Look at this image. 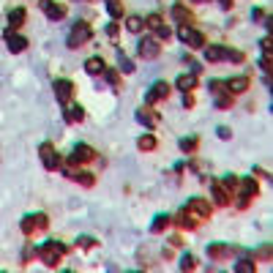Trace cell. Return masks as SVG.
Listing matches in <instances>:
<instances>
[{
    "label": "cell",
    "mask_w": 273,
    "mask_h": 273,
    "mask_svg": "<svg viewBox=\"0 0 273 273\" xmlns=\"http://www.w3.org/2000/svg\"><path fill=\"white\" fill-rule=\"evenodd\" d=\"M68 249H66V243H60V241H46L38 246V260L46 265V268H57L60 265V257L66 254Z\"/></svg>",
    "instance_id": "6da1fadb"
},
{
    "label": "cell",
    "mask_w": 273,
    "mask_h": 273,
    "mask_svg": "<svg viewBox=\"0 0 273 273\" xmlns=\"http://www.w3.org/2000/svg\"><path fill=\"white\" fill-rule=\"evenodd\" d=\"M90 36H93V27L88 25V22H74L71 25V33H68V38H66V46L68 49H79L82 44H88L90 41Z\"/></svg>",
    "instance_id": "7a4b0ae2"
},
{
    "label": "cell",
    "mask_w": 273,
    "mask_h": 273,
    "mask_svg": "<svg viewBox=\"0 0 273 273\" xmlns=\"http://www.w3.org/2000/svg\"><path fill=\"white\" fill-rule=\"evenodd\" d=\"M205 60L211 63H222V60H230V63H243V52H235L230 46H222V44H213L205 49Z\"/></svg>",
    "instance_id": "3957f363"
},
{
    "label": "cell",
    "mask_w": 273,
    "mask_h": 273,
    "mask_svg": "<svg viewBox=\"0 0 273 273\" xmlns=\"http://www.w3.org/2000/svg\"><path fill=\"white\" fill-rule=\"evenodd\" d=\"M183 211L189 213V216H194L197 222H205V219H211V213H213V205L208 200H202V197H191V200H186V205H183Z\"/></svg>",
    "instance_id": "277c9868"
},
{
    "label": "cell",
    "mask_w": 273,
    "mask_h": 273,
    "mask_svg": "<svg viewBox=\"0 0 273 273\" xmlns=\"http://www.w3.org/2000/svg\"><path fill=\"white\" fill-rule=\"evenodd\" d=\"M257 191H260V186L254 178H241L238 181V208H249V202H252V197H257Z\"/></svg>",
    "instance_id": "5b68a950"
},
{
    "label": "cell",
    "mask_w": 273,
    "mask_h": 273,
    "mask_svg": "<svg viewBox=\"0 0 273 273\" xmlns=\"http://www.w3.org/2000/svg\"><path fill=\"white\" fill-rule=\"evenodd\" d=\"M46 227H49V216H46V213H27L19 222V230L25 232V235H33V232L46 230Z\"/></svg>",
    "instance_id": "8992f818"
},
{
    "label": "cell",
    "mask_w": 273,
    "mask_h": 273,
    "mask_svg": "<svg viewBox=\"0 0 273 273\" xmlns=\"http://www.w3.org/2000/svg\"><path fill=\"white\" fill-rule=\"evenodd\" d=\"M38 156H41V164H44L49 172H55V170H60V167H63V161H60V156H57V150L52 148L49 142H41V145H38Z\"/></svg>",
    "instance_id": "52a82bcc"
},
{
    "label": "cell",
    "mask_w": 273,
    "mask_h": 273,
    "mask_svg": "<svg viewBox=\"0 0 273 273\" xmlns=\"http://www.w3.org/2000/svg\"><path fill=\"white\" fill-rule=\"evenodd\" d=\"M178 38L186 44V46H194V49H200V46H205V36H202L197 27L186 25V27H178Z\"/></svg>",
    "instance_id": "ba28073f"
},
{
    "label": "cell",
    "mask_w": 273,
    "mask_h": 273,
    "mask_svg": "<svg viewBox=\"0 0 273 273\" xmlns=\"http://www.w3.org/2000/svg\"><path fill=\"white\" fill-rule=\"evenodd\" d=\"M93 159H96V150H93L90 145L79 142V145H74L71 156H68V164H88Z\"/></svg>",
    "instance_id": "9c48e42d"
},
{
    "label": "cell",
    "mask_w": 273,
    "mask_h": 273,
    "mask_svg": "<svg viewBox=\"0 0 273 273\" xmlns=\"http://www.w3.org/2000/svg\"><path fill=\"white\" fill-rule=\"evenodd\" d=\"M38 8H41L52 22H60L63 16L68 14V8H66V5H63V3H55V0H38Z\"/></svg>",
    "instance_id": "30bf717a"
},
{
    "label": "cell",
    "mask_w": 273,
    "mask_h": 273,
    "mask_svg": "<svg viewBox=\"0 0 273 273\" xmlns=\"http://www.w3.org/2000/svg\"><path fill=\"white\" fill-rule=\"evenodd\" d=\"M167 96H170V82L159 79V82H153V85H150V90L145 93V101H148V107H150V104H156V101H164Z\"/></svg>",
    "instance_id": "8fae6325"
},
{
    "label": "cell",
    "mask_w": 273,
    "mask_h": 273,
    "mask_svg": "<svg viewBox=\"0 0 273 273\" xmlns=\"http://www.w3.org/2000/svg\"><path fill=\"white\" fill-rule=\"evenodd\" d=\"M52 88H55V96H57V101H60V104L71 101V96H74V82H71V79H55Z\"/></svg>",
    "instance_id": "7c38bea8"
},
{
    "label": "cell",
    "mask_w": 273,
    "mask_h": 273,
    "mask_svg": "<svg viewBox=\"0 0 273 273\" xmlns=\"http://www.w3.org/2000/svg\"><path fill=\"white\" fill-rule=\"evenodd\" d=\"M159 41H156L153 36H148V38H142L139 41V57H145V60H153V57H159Z\"/></svg>",
    "instance_id": "4fadbf2b"
},
{
    "label": "cell",
    "mask_w": 273,
    "mask_h": 273,
    "mask_svg": "<svg viewBox=\"0 0 273 273\" xmlns=\"http://www.w3.org/2000/svg\"><path fill=\"white\" fill-rule=\"evenodd\" d=\"M5 46H8L11 52H25L27 49V38L25 36H19V33H14V30H5Z\"/></svg>",
    "instance_id": "5bb4252c"
},
{
    "label": "cell",
    "mask_w": 273,
    "mask_h": 273,
    "mask_svg": "<svg viewBox=\"0 0 273 273\" xmlns=\"http://www.w3.org/2000/svg\"><path fill=\"white\" fill-rule=\"evenodd\" d=\"M172 19H175L181 27H186V25L194 22V14H191V8H186L183 3H175V5H172Z\"/></svg>",
    "instance_id": "9a60e30c"
},
{
    "label": "cell",
    "mask_w": 273,
    "mask_h": 273,
    "mask_svg": "<svg viewBox=\"0 0 273 273\" xmlns=\"http://www.w3.org/2000/svg\"><path fill=\"white\" fill-rule=\"evenodd\" d=\"M205 252H208V257H211V260H227V257L235 254V249L227 246V243H211Z\"/></svg>",
    "instance_id": "2e32d148"
},
{
    "label": "cell",
    "mask_w": 273,
    "mask_h": 273,
    "mask_svg": "<svg viewBox=\"0 0 273 273\" xmlns=\"http://www.w3.org/2000/svg\"><path fill=\"white\" fill-rule=\"evenodd\" d=\"M224 85H227L230 96H238V93H246L249 90L252 79H249V77H232V79H224Z\"/></svg>",
    "instance_id": "e0dca14e"
},
{
    "label": "cell",
    "mask_w": 273,
    "mask_h": 273,
    "mask_svg": "<svg viewBox=\"0 0 273 273\" xmlns=\"http://www.w3.org/2000/svg\"><path fill=\"white\" fill-rule=\"evenodd\" d=\"M137 120H139L142 126H148V129H156V126H159V112H153V109L142 107V109H137Z\"/></svg>",
    "instance_id": "ac0fdd59"
},
{
    "label": "cell",
    "mask_w": 273,
    "mask_h": 273,
    "mask_svg": "<svg viewBox=\"0 0 273 273\" xmlns=\"http://www.w3.org/2000/svg\"><path fill=\"white\" fill-rule=\"evenodd\" d=\"M197 82H200V79H197V74H181V77L175 79V88L183 90V93H191V90L197 88Z\"/></svg>",
    "instance_id": "d6986e66"
},
{
    "label": "cell",
    "mask_w": 273,
    "mask_h": 273,
    "mask_svg": "<svg viewBox=\"0 0 273 273\" xmlns=\"http://www.w3.org/2000/svg\"><path fill=\"white\" fill-rule=\"evenodd\" d=\"M104 57H98V55H93V57H88L85 60V71L90 74V77H98V74H104Z\"/></svg>",
    "instance_id": "ffe728a7"
},
{
    "label": "cell",
    "mask_w": 273,
    "mask_h": 273,
    "mask_svg": "<svg viewBox=\"0 0 273 273\" xmlns=\"http://www.w3.org/2000/svg\"><path fill=\"white\" fill-rule=\"evenodd\" d=\"M211 194H213V202H216V205H230V194L224 191V186L219 181L211 183Z\"/></svg>",
    "instance_id": "44dd1931"
},
{
    "label": "cell",
    "mask_w": 273,
    "mask_h": 273,
    "mask_svg": "<svg viewBox=\"0 0 273 273\" xmlns=\"http://www.w3.org/2000/svg\"><path fill=\"white\" fill-rule=\"evenodd\" d=\"M172 222H178V227H181V230H197V227H200V222H197L194 216H189L186 211H181L178 216H172Z\"/></svg>",
    "instance_id": "7402d4cb"
},
{
    "label": "cell",
    "mask_w": 273,
    "mask_h": 273,
    "mask_svg": "<svg viewBox=\"0 0 273 273\" xmlns=\"http://www.w3.org/2000/svg\"><path fill=\"white\" fill-rule=\"evenodd\" d=\"M66 120L68 123H82L85 120V109L79 104H66Z\"/></svg>",
    "instance_id": "603a6c76"
},
{
    "label": "cell",
    "mask_w": 273,
    "mask_h": 273,
    "mask_svg": "<svg viewBox=\"0 0 273 273\" xmlns=\"http://www.w3.org/2000/svg\"><path fill=\"white\" fill-rule=\"evenodd\" d=\"M170 224H172V216H170V213H159V216L153 219V224H150V232H164Z\"/></svg>",
    "instance_id": "cb8c5ba5"
},
{
    "label": "cell",
    "mask_w": 273,
    "mask_h": 273,
    "mask_svg": "<svg viewBox=\"0 0 273 273\" xmlns=\"http://www.w3.org/2000/svg\"><path fill=\"white\" fill-rule=\"evenodd\" d=\"M197 257L191 252H186V254H181V273H194L197 271Z\"/></svg>",
    "instance_id": "d4e9b609"
},
{
    "label": "cell",
    "mask_w": 273,
    "mask_h": 273,
    "mask_svg": "<svg viewBox=\"0 0 273 273\" xmlns=\"http://www.w3.org/2000/svg\"><path fill=\"white\" fill-rule=\"evenodd\" d=\"M25 8H11L8 11V27H22V22H25Z\"/></svg>",
    "instance_id": "484cf974"
},
{
    "label": "cell",
    "mask_w": 273,
    "mask_h": 273,
    "mask_svg": "<svg viewBox=\"0 0 273 273\" xmlns=\"http://www.w3.org/2000/svg\"><path fill=\"white\" fill-rule=\"evenodd\" d=\"M235 273H257V263L249 260V257L238 260V263H235Z\"/></svg>",
    "instance_id": "4316f807"
},
{
    "label": "cell",
    "mask_w": 273,
    "mask_h": 273,
    "mask_svg": "<svg viewBox=\"0 0 273 273\" xmlns=\"http://www.w3.org/2000/svg\"><path fill=\"white\" fill-rule=\"evenodd\" d=\"M118 71L120 74H134V60L126 57L123 52H118Z\"/></svg>",
    "instance_id": "83f0119b"
},
{
    "label": "cell",
    "mask_w": 273,
    "mask_h": 273,
    "mask_svg": "<svg viewBox=\"0 0 273 273\" xmlns=\"http://www.w3.org/2000/svg\"><path fill=\"white\" fill-rule=\"evenodd\" d=\"M142 27H145L142 16H126V30H129V33H139Z\"/></svg>",
    "instance_id": "f1b7e54d"
},
{
    "label": "cell",
    "mask_w": 273,
    "mask_h": 273,
    "mask_svg": "<svg viewBox=\"0 0 273 273\" xmlns=\"http://www.w3.org/2000/svg\"><path fill=\"white\" fill-rule=\"evenodd\" d=\"M238 181H241V178H235V175H224L219 183H222V186H224V191H227V194L232 197V194L238 191Z\"/></svg>",
    "instance_id": "f546056e"
},
{
    "label": "cell",
    "mask_w": 273,
    "mask_h": 273,
    "mask_svg": "<svg viewBox=\"0 0 273 273\" xmlns=\"http://www.w3.org/2000/svg\"><path fill=\"white\" fill-rule=\"evenodd\" d=\"M107 11L112 19H120L123 16V5H120V0H107Z\"/></svg>",
    "instance_id": "4dcf8cb0"
},
{
    "label": "cell",
    "mask_w": 273,
    "mask_h": 273,
    "mask_svg": "<svg viewBox=\"0 0 273 273\" xmlns=\"http://www.w3.org/2000/svg\"><path fill=\"white\" fill-rule=\"evenodd\" d=\"M197 145H200V139H197V137H183L181 139V150H183V153H194Z\"/></svg>",
    "instance_id": "1f68e13d"
},
{
    "label": "cell",
    "mask_w": 273,
    "mask_h": 273,
    "mask_svg": "<svg viewBox=\"0 0 273 273\" xmlns=\"http://www.w3.org/2000/svg\"><path fill=\"white\" fill-rule=\"evenodd\" d=\"M137 148H139V150H153V148H156V137H153V134H145V137H139Z\"/></svg>",
    "instance_id": "d6a6232c"
},
{
    "label": "cell",
    "mask_w": 273,
    "mask_h": 273,
    "mask_svg": "<svg viewBox=\"0 0 273 273\" xmlns=\"http://www.w3.org/2000/svg\"><path fill=\"white\" fill-rule=\"evenodd\" d=\"M71 181H77V183H82V186H88V189H90V186L96 183V178H93L90 172H77V175H71Z\"/></svg>",
    "instance_id": "836d02e7"
},
{
    "label": "cell",
    "mask_w": 273,
    "mask_h": 273,
    "mask_svg": "<svg viewBox=\"0 0 273 273\" xmlns=\"http://www.w3.org/2000/svg\"><path fill=\"white\" fill-rule=\"evenodd\" d=\"M77 246L79 249H93V246H98V241H96V238H90V235H79L77 238Z\"/></svg>",
    "instance_id": "e575fe53"
},
{
    "label": "cell",
    "mask_w": 273,
    "mask_h": 273,
    "mask_svg": "<svg viewBox=\"0 0 273 273\" xmlns=\"http://www.w3.org/2000/svg\"><path fill=\"white\" fill-rule=\"evenodd\" d=\"M232 101H235V96H230V93H222V96L216 98V107H219V109H227V107H232Z\"/></svg>",
    "instance_id": "d590c367"
},
{
    "label": "cell",
    "mask_w": 273,
    "mask_h": 273,
    "mask_svg": "<svg viewBox=\"0 0 273 273\" xmlns=\"http://www.w3.org/2000/svg\"><path fill=\"white\" fill-rule=\"evenodd\" d=\"M208 88H211V93H219V96H222V93H227L224 79H211V85H208Z\"/></svg>",
    "instance_id": "8d00e7d4"
},
{
    "label": "cell",
    "mask_w": 273,
    "mask_h": 273,
    "mask_svg": "<svg viewBox=\"0 0 273 273\" xmlns=\"http://www.w3.org/2000/svg\"><path fill=\"white\" fill-rule=\"evenodd\" d=\"M104 77H107V82L112 85V88H120V77H118V71H109V68H104Z\"/></svg>",
    "instance_id": "74e56055"
},
{
    "label": "cell",
    "mask_w": 273,
    "mask_h": 273,
    "mask_svg": "<svg viewBox=\"0 0 273 273\" xmlns=\"http://www.w3.org/2000/svg\"><path fill=\"white\" fill-rule=\"evenodd\" d=\"M260 68H263L265 77L271 74V52H263V57H260Z\"/></svg>",
    "instance_id": "f35d334b"
},
{
    "label": "cell",
    "mask_w": 273,
    "mask_h": 273,
    "mask_svg": "<svg viewBox=\"0 0 273 273\" xmlns=\"http://www.w3.org/2000/svg\"><path fill=\"white\" fill-rule=\"evenodd\" d=\"M170 36H172V33H170V27H167V25L156 27V41H170Z\"/></svg>",
    "instance_id": "ab89813d"
},
{
    "label": "cell",
    "mask_w": 273,
    "mask_h": 273,
    "mask_svg": "<svg viewBox=\"0 0 273 273\" xmlns=\"http://www.w3.org/2000/svg\"><path fill=\"white\" fill-rule=\"evenodd\" d=\"M145 25H148V27H153V30H156V27H161L164 22H161V16H159V14H150L148 19H145Z\"/></svg>",
    "instance_id": "60d3db41"
},
{
    "label": "cell",
    "mask_w": 273,
    "mask_h": 273,
    "mask_svg": "<svg viewBox=\"0 0 273 273\" xmlns=\"http://www.w3.org/2000/svg\"><path fill=\"white\" fill-rule=\"evenodd\" d=\"M254 257H257V260H271V246L265 243V246L260 249V252H254Z\"/></svg>",
    "instance_id": "b9f144b4"
},
{
    "label": "cell",
    "mask_w": 273,
    "mask_h": 273,
    "mask_svg": "<svg viewBox=\"0 0 273 273\" xmlns=\"http://www.w3.org/2000/svg\"><path fill=\"white\" fill-rule=\"evenodd\" d=\"M118 27H120V25H118V22L112 19V22H109V25H107V36H109V38H118Z\"/></svg>",
    "instance_id": "7bdbcfd3"
},
{
    "label": "cell",
    "mask_w": 273,
    "mask_h": 273,
    "mask_svg": "<svg viewBox=\"0 0 273 273\" xmlns=\"http://www.w3.org/2000/svg\"><path fill=\"white\" fill-rule=\"evenodd\" d=\"M30 257H38V246H27V249H25V254H22V260H25V263H27V260H30Z\"/></svg>",
    "instance_id": "ee69618b"
},
{
    "label": "cell",
    "mask_w": 273,
    "mask_h": 273,
    "mask_svg": "<svg viewBox=\"0 0 273 273\" xmlns=\"http://www.w3.org/2000/svg\"><path fill=\"white\" fill-rule=\"evenodd\" d=\"M216 134L222 137V139H230V137H232V131L227 129V126H219V129H216Z\"/></svg>",
    "instance_id": "f6af8a7d"
},
{
    "label": "cell",
    "mask_w": 273,
    "mask_h": 273,
    "mask_svg": "<svg viewBox=\"0 0 273 273\" xmlns=\"http://www.w3.org/2000/svg\"><path fill=\"white\" fill-rule=\"evenodd\" d=\"M260 49H263V52H271V38H268V36L260 41Z\"/></svg>",
    "instance_id": "bcb514c9"
},
{
    "label": "cell",
    "mask_w": 273,
    "mask_h": 273,
    "mask_svg": "<svg viewBox=\"0 0 273 273\" xmlns=\"http://www.w3.org/2000/svg\"><path fill=\"white\" fill-rule=\"evenodd\" d=\"M183 107H194V96H191V93H186V96H183Z\"/></svg>",
    "instance_id": "7dc6e473"
},
{
    "label": "cell",
    "mask_w": 273,
    "mask_h": 273,
    "mask_svg": "<svg viewBox=\"0 0 273 273\" xmlns=\"http://www.w3.org/2000/svg\"><path fill=\"white\" fill-rule=\"evenodd\" d=\"M219 5H222L224 11H230L232 8V0H219Z\"/></svg>",
    "instance_id": "c3c4849f"
},
{
    "label": "cell",
    "mask_w": 273,
    "mask_h": 273,
    "mask_svg": "<svg viewBox=\"0 0 273 273\" xmlns=\"http://www.w3.org/2000/svg\"><path fill=\"white\" fill-rule=\"evenodd\" d=\"M60 273H74V271H60Z\"/></svg>",
    "instance_id": "681fc988"
},
{
    "label": "cell",
    "mask_w": 273,
    "mask_h": 273,
    "mask_svg": "<svg viewBox=\"0 0 273 273\" xmlns=\"http://www.w3.org/2000/svg\"><path fill=\"white\" fill-rule=\"evenodd\" d=\"M131 273H145V271H131Z\"/></svg>",
    "instance_id": "f907efd6"
},
{
    "label": "cell",
    "mask_w": 273,
    "mask_h": 273,
    "mask_svg": "<svg viewBox=\"0 0 273 273\" xmlns=\"http://www.w3.org/2000/svg\"><path fill=\"white\" fill-rule=\"evenodd\" d=\"M197 3H202V0H197Z\"/></svg>",
    "instance_id": "816d5d0a"
},
{
    "label": "cell",
    "mask_w": 273,
    "mask_h": 273,
    "mask_svg": "<svg viewBox=\"0 0 273 273\" xmlns=\"http://www.w3.org/2000/svg\"><path fill=\"white\" fill-rule=\"evenodd\" d=\"M0 273H5V271H0Z\"/></svg>",
    "instance_id": "f5cc1de1"
}]
</instances>
